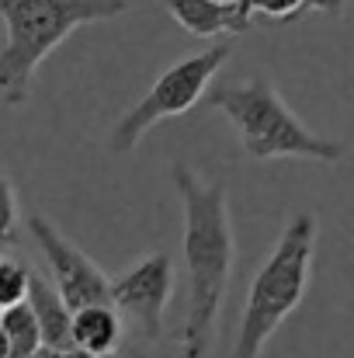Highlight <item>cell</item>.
<instances>
[{
    "instance_id": "1",
    "label": "cell",
    "mask_w": 354,
    "mask_h": 358,
    "mask_svg": "<svg viewBox=\"0 0 354 358\" xmlns=\"http://www.w3.org/2000/svg\"><path fill=\"white\" fill-rule=\"evenodd\" d=\"M174 188L184 209V261H188V310H184L181 352L184 358H205L233 278L236 240L230 223V195L226 185L202 181L188 164H174Z\"/></svg>"
},
{
    "instance_id": "2",
    "label": "cell",
    "mask_w": 354,
    "mask_h": 358,
    "mask_svg": "<svg viewBox=\"0 0 354 358\" xmlns=\"http://www.w3.org/2000/svg\"><path fill=\"white\" fill-rule=\"evenodd\" d=\"M128 10V0H0V105H24L35 70L77 28Z\"/></svg>"
},
{
    "instance_id": "3",
    "label": "cell",
    "mask_w": 354,
    "mask_h": 358,
    "mask_svg": "<svg viewBox=\"0 0 354 358\" xmlns=\"http://www.w3.org/2000/svg\"><path fill=\"white\" fill-rule=\"evenodd\" d=\"M313 254H316V216L299 213L288 220L274 250L260 264L250 282L233 358H260L274 331L288 320V313L302 303L309 278H313Z\"/></svg>"
},
{
    "instance_id": "4",
    "label": "cell",
    "mask_w": 354,
    "mask_h": 358,
    "mask_svg": "<svg viewBox=\"0 0 354 358\" xmlns=\"http://www.w3.org/2000/svg\"><path fill=\"white\" fill-rule=\"evenodd\" d=\"M205 101L233 122L243 150L253 160H278V157L323 160V164L344 160V143L316 136L264 77H250L243 84H219L205 94Z\"/></svg>"
},
{
    "instance_id": "5",
    "label": "cell",
    "mask_w": 354,
    "mask_h": 358,
    "mask_svg": "<svg viewBox=\"0 0 354 358\" xmlns=\"http://www.w3.org/2000/svg\"><path fill=\"white\" fill-rule=\"evenodd\" d=\"M230 56H233V49L223 42V45H209V49H202L195 56H184V59L170 63L153 80V87L118 119L115 132H112V153H118V157L121 153H132L153 125H160V122L170 119V115H184L188 108H195L209 94L212 77L223 70V63Z\"/></svg>"
},
{
    "instance_id": "6",
    "label": "cell",
    "mask_w": 354,
    "mask_h": 358,
    "mask_svg": "<svg viewBox=\"0 0 354 358\" xmlns=\"http://www.w3.org/2000/svg\"><path fill=\"white\" fill-rule=\"evenodd\" d=\"M28 234L42 247L52 268V285L73 313L87 306H112V278L77 243H70L45 216H28Z\"/></svg>"
},
{
    "instance_id": "7",
    "label": "cell",
    "mask_w": 354,
    "mask_h": 358,
    "mask_svg": "<svg viewBox=\"0 0 354 358\" xmlns=\"http://www.w3.org/2000/svg\"><path fill=\"white\" fill-rule=\"evenodd\" d=\"M174 292V257L167 250H153L139 257L132 268L112 278V306L125 313L146 341H160L163 310Z\"/></svg>"
},
{
    "instance_id": "8",
    "label": "cell",
    "mask_w": 354,
    "mask_h": 358,
    "mask_svg": "<svg viewBox=\"0 0 354 358\" xmlns=\"http://www.w3.org/2000/svg\"><path fill=\"white\" fill-rule=\"evenodd\" d=\"M167 14L191 35L198 38H216V35H243L253 24V14L246 0L239 3H216V0H163Z\"/></svg>"
},
{
    "instance_id": "9",
    "label": "cell",
    "mask_w": 354,
    "mask_h": 358,
    "mask_svg": "<svg viewBox=\"0 0 354 358\" xmlns=\"http://www.w3.org/2000/svg\"><path fill=\"white\" fill-rule=\"evenodd\" d=\"M28 306L42 327V345L45 348H73V310L63 303V296L56 292V285H49V278L31 271V289H28Z\"/></svg>"
},
{
    "instance_id": "10",
    "label": "cell",
    "mask_w": 354,
    "mask_h": 358,
    "mask_svg": "<svg viewBox=\"0 0 354 358\" xmlns=\"http://www.w3.org/2000/svg\"><path fill=\"white\" fill-rule=\"evenodd\" d=\"M121 345V317L115 306H87L73 313V348L87 358H112Z\"/></svg>"
},
{
    "instance_id": "11",
    "label": "cell",
    "mask_w": 354,
    "mask_h": 358,
    "mask_svg": "<svg viewBox=\"0 0 354 358\" xmlns=\"http://www.w3.org/2000/svg\"><path fill=\"white\" fill-rule=\"evenodd\" d=\"M0 327L7 334V345H10V358H38V352L45 348L42 345V327L31 313L28 303L21 306H10L0 313Z\"/></svg>"
},
{
    "instance_id": "12",
    "label": "cell",
    "mask_w": 354,
    "mask_h": 358,
    "mask_svg": "<svg viewBox=\"0 0 354 358\" xmlns=\"http://www.w3.org/2000/svg\"><path fill=\"white\" fill-rule=\"evenodd\" d=\"M28 289H31V271L21 261H0V310L21 306L28 303Z\"/></svg>"
},
{
    "instance_id": "13",
    "label": "cell",
    "mask_w": 354,
    "mask_h": 358,
    "mask_svg": "<svg viewBox=\"0 0 354 358\" xmlns=\"http://www.w3.org/2000/svg\"><path fill=\"white\" fill-rule=\"evenodd\" d=\"M17 240V195L14 185L0 174V247Z\"/></svg>"
},
{
    "instance_id": "14",
    "label": "cell",
    "mask_w": 354,
    "mask_h": 358,
    "mask_svg": "<svg viewBox=\"0 0 354 358\" xmlns=\"http://www.w3.org/2000/svg\"><path fill=\"white\" fill-rule=\"evenodd\" d=\"M250 14H260L267 21H295L306 10V0H246Z\"/></svg>"
},
{
    "instance_id": "15",
    "label": "cell",
    "mask_w": 354,
    "mask_h": 358,
    "mask_svg": "<svg viewBox=\"0 0 354 358\" xmlns=\"http://www.w3.org/2000/svg\"><path fill=\"white\" fill-rule=\"evenodd\" d=\"M348 0H306L302 14H330V17H344Z\"/></svg>"
},
{
    "instance_id": "16",
    "label": "cell",
    "mask_w": 354,
    "mask_h": 358,
    "mask_svg": "<svg viewBox=\"0 0 354 358\" xmlns=\"http://www.w3.org/2000/svg\"><path fill=\"white\" fill-rule=\"evenodd\" d=\"M38 358H87L84 352H77V348H63V352H56V348H42Z\"/></svg>"
},
{
    "instance_id": "17",
    "label": "cell",
    "mask_w": 354,
    "mask_h": 358,
    "mask_svg": "<svg viewBox=\"0 0 354 358\" xmlns=\"http://www.w3.org/2000/svg\"><path fill=\"white\" fill-rule=\"evenodd\" d=\"M0 358H10V345H7V334H3V327H0Z\"/></svg>"
},
{
    "instance_id": "18",
    "label": "cell",
    "mask_w": 354,
    "mask_h": 358,
    "mask_svg": "<svg viewBox=\"0 0 354 358\" xmlns=\"http://www.w3.org/2000/svg\"><path fill=\"white\" fill-rule=\"evenodd\" d=\"M216 3H223V7H230V3H239V0H216Z\"/></svg>"
},
{
    "instance_id": "19",
    "label": "cell",
    "mask_w": 354,
    "mask_h": 358,
    "mask_svg": "<svg viewBox=\"0 0 354 358\" xmlns=\"http://www.w3.org/2000/svg\"><path fill=\"white\" fill-rule=\"evenodd\" d=\"M0 313H3V310H0Z\"/></svg>"
}]
</instances>
